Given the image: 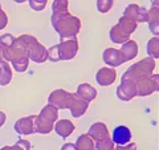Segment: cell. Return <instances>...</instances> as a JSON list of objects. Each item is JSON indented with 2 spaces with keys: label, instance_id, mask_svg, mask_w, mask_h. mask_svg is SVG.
<instances>
[{
  "label": "cell",
  "instance_id": "obj_23",
  "mask_svg": "<svg viewBox=\"0 0 159 150\" xmlns=\"http://www.w3.org/2000/svg\"><path fill=\"white\" fill-rule=\"evenodd\" d=\"M147 53H148V57H151L154 60H157L159 57V39H158V36H154L148 40Z\"/></svg>",
  "mask_w": 159,
  "mask_h": 150
},
{
  "label": "cell",
  "instance_id": "obj_21",
  "mask_svg": "<svg viewBox=\"0 0 159 150\" xmlns=\"http://www.w3.org/2000/svg\"><path fill=\"white\" fill-rule=\"evenodd\" d=\"M76 150H96V145H94L93 138L89 134H82L77 138L76 143Z\"/></svg>",
  "mask_w": 159,
  "mask_h": 150
},
{
  "label": "cell",
  "instance_id": "obj_24",
  "mask_svg": "<svg viewBox=\"0 0 159 150\" xmlns=\"http://www.w3.org/2000/svg\"><path fill=\"white\" fill-rule=\"evenodd\" d=\"M31 148L32 145L28 139H20V141H17L12 146H4L0 150H31Z\"/></svg>",
  "mask_w": 159,
  "mask_h": 150
},
{
  "label": "cell",
  "instance_id": "obj_25",
  "mask_svg": "<svg viewBox=\"0 0 159 150\" xmlns=\"http://www.w3.org/2000/svg\"><path fill=\"white\" fill-rule=\"evenodd\" d=\"M68 6H69V2H68V0H53L52 11H53V13L68 12V11H69Z\"/></svg>",
  "mask_w": 159,
  "mask_h": 150
},
{
  "label": "cell",
  "instance_id": "obj_36",
  "mask_svg": "<svg viewBox=\"0 0 159 150\" xmlns=\"http://www.w3.org/2000/svg\"><path fill=\"white\" fill-rule=\"evenodd\" d=\"M0 8H2V4H0Z\"/></svg>",
  "mask_w": 159,
  "mask_h": 150
},
{
  "label": "cell",
  "instance_id": "obj_27",
  "mask_svg": "<svg viewBox=\"0 0 159 150\" xmlns=\"http://www.w3.org/2000/svg\"><path fill=\"white\" fill-rule=\"evenodd\" d=\"M114 0H97V9L101 13H107L111 9Z\"/></svg>",
  "mask_w": 159,
  "mask_h": 150
},
{
  "label": "cell",
  "instance_id": "obj_9",
  "mask_svg": "<svg viewBox=\"0 0 159 150\" xmlns=\"http://www.w3.org/2000/svg\"><path fill=\"white\" fill-rule=\"evenodd\" d=\"M117 96L122 101H130L137 97V85L130 80H121V84L117 88Z\"/></svg>",
  "mask_w": 159,
  "mask_h": 150
},
{
  "label": "cell",
  "instance_id": "obj_15",
  "mask_svg": "<svg viewBox=\"0 0 159 150\" xmlns=\"http://www.w3.org/2000/svg\"><path fill=\"white\" fill-rule=\"evenodd\" d=\"M34 116H28L23 117L16 121L15 124V132L19 133L20 136H29V134L34 133V126H33Z\"/></svg>",
  "mask_w": 159,
  "mask_h": 150
},
{
  "label": "cell",
  "instance_id": "obj_11",
  "mask_svg": "<svg viewBox=\"0 0 159 150\" xmlns=\"http://www.w3.org/2000/svg\"><path fill=\"white\" fill-rule=\"evenodd\" d=\"M123 16L134 20L137 24L138 23H146L147 21V9L145 7H141L138 4H130L125 8Z\"/></svg>",
  "mask_w": 159,
  "mask_h": 150
},
{
  "label": "cell",
  "instance_id": "obj_31",
  "mask_svg": "<svg viewBox=\"0 0 159 150\" xmlns=\"http://www.w3.org/2000/svg\"><path fill=\"white\" fill-rule=\"evenodd\" d=\"M6 120H7V114L0 110V128H2L3 125L6 124Z\"/></svg>",
  "mask_w": 159,
  "mask_h": 150
},
{
  "label": "cell",
  "instance_id": "obj_5",
  "mask_svg": "<svg viewBox=\"0 0 159 150\" xmlns=\"http://www.w3.org/2000/svg\"><path fill=\"white\" fill-rule=\"evenodd\" d=\"M138 24L134 20L122 16L118 23L110 29V40L114 44H123L130 40V35L137 29Z\"/></svg>",
  "mask_w": 159,
  "mask_h": 150
},
{
  "label": "cell",
  "instance_id": "obj_35",
  "mask_svg": "<svg viewBox=\"0 0 159 150\" xmlns=\"http://www.w3.org/2000/svg\"><path fill=\"white\" fill-rule=\"evenodd\" d=\"M3 63V56H2V51H0V64Z\"/></svg>",
  "mask_w": 159,
  "mask_h": 150
},
{
  "label": "cell",
  "instance_id": "obj_14",
  "mask_svg": "<svg viewBox=\"0 0 159 150\" xmlns=\"http://www.w3.org/2000/svg\"><path fill=\"white\" fill-rule=\"evenodd\" d=\"M89 108V104L86 101H84L82 98H80L76 93H72L70 101H69V106L68 109L70 110L73 117H81L86 113Z\"/></svg>",
  "mask_w": 159,
  "mask_h": 150
},
{
  "label": "cell",
  "instance_id": "obj_3",
  "mask_svg": "<svg viewBox=\"0 0 159 150\" xmlns=\"http://www.w3.org/2000/svg\"><path fill=\"white\" fill-rule=\"evenodd\" d=\"M48 51V60L51 61H66V60H72L76 57L78 52V41L76 37L61 40V43L57 45L51 47Z\"/></svg>",
  "mask_w": 159,
  "mask_h": 150
},
{
  "label": "cell",
  "instance_id": "obj_33",
  "mask_svg": "<svg viewBox=\"0 0 159 150\" xmlns=\"http://www.w3.org/2000/svg\"><path fill=\"white\" fill-rule=\"evenodd\" d=\"M151 7H158V0H151Z\"/></svg>",
  "mask_w": 159,
  "mask_h": 150
},
{
  "label": "cell",
  "instance_id": "obj_22",
  "mask_svg": "<svg viewBox=\"0 0 159 150\" xmlns=\"http://www.w3.org/2000/svg\"><path fill=\"white\" fill-rule=\"evenodd\" d=\"M12 81V69H11V65L4 61L0 64V85L6 87L9 82Z\"/></svg>",
  "mask_w": 159,
  "mask_h": 150
},
{
  "label": "cell",
  "instance_id": "obj_20",
  "mask_svg": "<svg viewBox=\"0 0 159 150\" xmlns=\"http://www.w3.org/2000/svg\"><path fill=\"white\" fill-rule=\"evenodd\" d=\"M119 51H121V53L123 54V57H125L126 63H127V61H130V60L137 57L138 45H137V43L134 41V40H129V41L122 44V48L119 49Z\"/></svg>",
  "mask_w": 159,
  "mask_h": 150
},
{
  "label": "cell",
  "instance_id": "obj_12",
  "mask_svg": "<svg viewBox=\"0 0 159 150\" xmlns=\"http://www.w3.org/2000/svg\"><path fill=\"white\" fill-rule=\"evenodd\" d=\"M111 141L114 142V145H118V146H123V145L130 143L131 141V130L125 125H119L111 133Z\"/></svg>",
  "mask_w": 159,
  "mask_h": 150
},
{
  "label": "cell",
  "instance_id": "obj_4",
  "mask_svg": "<svg viewBox=\"0 0 159 150\" xmlns=\"http://www.w3.org/2000/svg\"><path fill=\"white\" fill-rule=\"evenodd\" d=\"M58 120V110L56 108L47 105L43 108L39 116H34L33 126H34V133L40 134H49L53 130L54 122Z\"/></svg>",
  "mask_w": 159,
  "mask_h": 150
},
{
  "label": "cell",
  "instance_id": "obj_13",
  "mask_svg": "<svg viewBox=\"0 0 159 150\" xmlns=\"http://www.w3.org/2000/svg\"><path fill=\"white\" fill-rule=\"evenodd\" d=\"M116 80H117V72L116 69L110 67L101 68L96 74V81L101 87H109V85L116 82Z\"/></svg>",
  "mask_w": 159,
  "mask_h": 150
},
{
  "label": "cell",
  "instance_id": "obj_18",
  "mask_svg": "<svg viewBox=\"0 0 159 150\" xmlns=\"http://www.w3.org/2000/svg\"><path fill=\"white\" fill-rule=\"evenodd\" d=\"M76 94L80 98H82L84 101H86L88 104H90L92 101L96 100L97 91H96V88H93L90 84L84 82V84H80L77 87V93Z\"/></svg>",
  "mask_w": 159,
  "mask_h": 150
},
{
  "label": "cell",
  "instance_id": "obj_17",
  "mask_svg": "<svg viewBox=\"0 0 159 150\" xmlns=\"http://www.w3.org/2000/svg\"><path fill=\"white\" fill-rule=\"evenodd\" d=\"M89 136L93 138V141H101V139H105L110 137V133H109L107 126L103 122H96L93 124L90 129H89Z\"/></svg>",
  "mask_w": 159,
  "mask_h": 150
},
{
  "label": "cell",
  "instance_id": "obj_30",
  "mask_svg": "<svg viewBox=\"0 0 159 150\" xmlns=\"http://www.w3.org/2000/svg\"><path fill=\"white\" fill-rule=\"evenodd\" d=\"M114 150H137V143H127V145H123V146H117L114 148Z\"/></svg>",
  "mask_w": 159,
  "mask_h": 150
},
{
  "label": "cell",
  "instance_id": "obj_28",
  "mask_svg": "<svg viewBox=\"0 0 159 150\" xmlns=\"http://www.w3.org/2000/svg\"><path fill=\"white\" fill-rule=\"evenodd\" d=\"M28 2H29V7H31L33 11L40 12L45 8L48 0H28Z\"/></svg>",
  "mask_w": 159,
  "mask_h": 150
},
{
  "label": "cell",
  "instance_id": "obj_6",
  "mask_svg": "<svg viewBox=\"0 0 159 150\" xmlns=\"http://www.w3.org/2000/svg\"><path fill=\"white\" fill-rule=\"evenodd\" d=\"M154 68H155V61H154V59H151V57L142 59L129 68L127 71L122 74L121 80H130V81L135 82L139 78L152 74Z\"/></svg>",
  "mask_w": 159,
  "mask_h": 150
},
{
  "label": "cell",
  "instance_id": "obj_16",
  "mask_svg": "<svg viewBox=\"0 0 159 150\" xmlns=\"http://www.w3.org/2000/svg\"><path fill=\"white\" fill-rule=\"evenodd\" d=\"M74 129H76L74 124L72 121H69V120H57L53 126V130L62 138L69 137L74 132Z\"/></svg>",
  "mask_w": 159,
  "mask_h": 150
},
{
  "label": "cell",
  "instance_id": "obj_19",
  "mask_svg": "<svg viewBox=\"0 0 159 150\" xmlns=\"http://www.w3.org/2000/svg\"><path fill=\"white\" fill-rule=\"evenodd\" d=\"M150 31L158 36L159 33V7H151L147 9V21Z\"/></svg>",
  "mask_w": 159,
  "mask_h": 150
},
{
  "label": "cell",
  "instance_id": "obj_29",
  "mask_svg": "<svg viewBox=\"0 0 159 150\" xmlns=\"http://www.w3.org/2000/svg\"><path fill=\"white\" fill-rule=\"evenodd\" d=\"M7 24H8V17H7V13L4 12L2 8H0V31L6 28V27H7Z\"/></svg>",
  "mask_w": 159,
  "mask_h": 150
},
{
  "label": "cell",
  "instance_id": "obj_1",
  "mask_svg": "<svg viewBox=\"0 0 159 150\" xmlns=\"http://www.w3.org/2000/svg\"><path fill=\"white\" fill-rule=\"evenodd\" d=\"M51 23L61 40L76 37L81 29V20L77 16L70 15L69 11L62 13H52Z\"/></svg>",
  "mask_w": 159,
  "mask_h": 150
},
{
  "label": "cell",
  "instance_id": "obj_10",
  "mask_svg": "<svg viewBox=\"0 0 159 150\" xmlns=\"http://www.w3.org/2000/svg\"><path fill=\"white\" fill-rule=\"evenodd\" d=\"M102 59L106 65H109L110 68H116V67L122 65L123 63H126V60L123 57V54L121 53V51L116 48H106L102 53Z\"/></svg>",
  "mask_w": 159,
  "mask_h": 150
},
{
  "label": "cell",
  "instance_id": "obj_8",
  "mask_svg": "<svg viewBox=\"0 0 159 150\" xmlns=\"http://www.w3.org/2000/svg\"><path fill=\"white\" fill-rule=\"evenodd\" d=\"M72 93H69L64 89H56L53 91L48 97V105L58 109H68L69 106V101H70Z\"/></svg>",
  "mask_w": 159,
  "mask_h": 150
},
{
  "label": "cell",
  "instance_id": "obj_7",
  "mask_svg": "<svg viewBox=\"0 0 159 150\" xmlns=\"http://www.w3.org/2000/svg\"><path fill=\"white\" fill-rule=\"evenodd\" d=\"M137 85V96L146 97L158 92L159 89V77L158 74H150V76L142 77L135 81Z\"/></svg>",
  "mask_w": 159,
  "mask_h": 150
},
{
  "label": "cell",
  "instance_id": "obj_26",
  "mask_svg": "<svg viewBox=\"0 0 159 150\" xmlns=\"http://www.w3.org/2000/svg\"><path fill=\"white\" fill-rule=\"evenodd\" d=\"M94 145H96L97 150H114V148H116V145H114V142L111 141L110 137L101 139V141H97Z\"/></svg>",
  "mask_w": 159,
  "mask_h": 150
},
{
  "label": "cell",
  "instance_id": "obj_34",
  "mask_svg": "<svg viewBox=\"0 0 159 150\" xmlns=\"http://www.w3.org/2000/svg\"><path fill=\"white\" fill-rule=\"evenodd\" d=\"M13 2H15V3H19V4H21V3H25L27 0H13Z\"/></svg>",
  "mask_w": 159,
  "mask_h": 150
},
{
  "label": "cell",
  "instance_id": "obj_32",
  "mask_svg": "<svg viewBox=\"0 0 159 150\" xmlns=\"http://www.w3.org/2000/svg\"><path fill=\"white\" fill-rule=\"evenodd\" d=\"M61 150H76V146H74V143H65Z\"/></svg>",
  "mask_w": 159,
  "mask_h": 150
},
{
  "label": "cell",
  "instance_id": "obj_2",
  "mask_svg": "<svg viewBox=\"0 0 159 150\" xmlns=\"http://www.w3.org/2000/svg\"><path fill=\"white\" fill-rule=\"evenodd\" d=\"M15 44L23 48L25 51L29 60L34 63H44L48 60V51L47 48L39 41L36 37L31 35H21L17 39H15Z\"/></svg>",
  "mask_w": 159,
  "mask_h": 150
}]
</instances>
